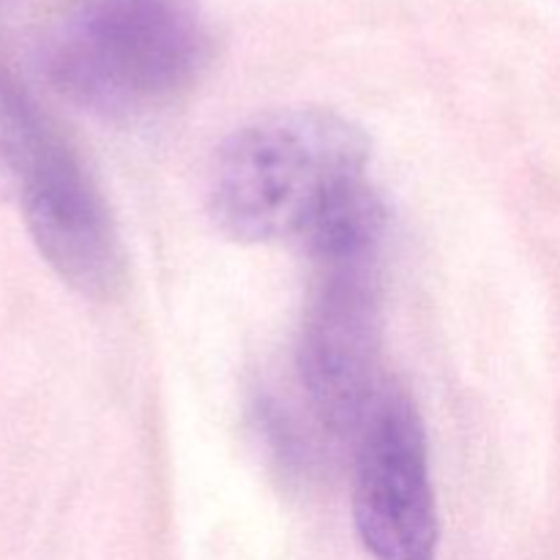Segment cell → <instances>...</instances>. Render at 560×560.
I'll use <instances>...</instances> for the list:
<instances>
[{
	"mask_svg": "<svg viewBox=\"0 0 560 560\" xmlns=\"http://www.w3.org/2000/svg\"><path fill=\"white\" fill-rule=\"evenodd\" d=\"M211 55L206 0H58L33 47L49 91L113 124L173 107Z\"/></svg>",
	"mask_w": 560,
	"mask_h": 560,
	"instance_id": "6da1fadb",
	"label": "cell"
},
{
	"mask_svg": "<svg viewBox=\"0 0 560 560\" xmlns=\"http://www.w3.org/2000/svg\"><path fill=\"white\" fill-rule=\"evenodd\" d=\"M353 520L375 560H438V506L419 408L388 383L355 432Z\"/></svg>",
	"mask_w": 560,
	"mask_h": 560,
	"instance_id": "277c9868",
	"label": "cell"
},
{
	"mask_svg": "<svg viewBox=\"0 0 560 560\" xmlns=\"http://www.w3.org/2000/svg\"><path fill=\"white\" fill-rule=\"evenodd\" d=\"M58 126L0 63V195H14L22 173Z\"/></svg>",
	"mask_w": 560,
	"mask_h": 560,
	"instance_id": "8992f818",
	"label": "cell"
},
{
	"mask_svg": "<svg viewBox=\"0 0 560 560\" xmlns=\"http://www.w3.org/2000/svg\"><path fill=\"white\" fill-rule=\"evenodd\" d=\"M310 299L299 334V375L323 424L355 435L388 381L383 377V238L306 249Z\"/></svg>",
	"mask_w": 560,
	"mask_h": 560,
	"instance_id": "3957f363",
	"label": "cell"
},
{
	"mask_svg": "<svg viewBox=\"0 0 560 560\" xmlns=\"http://www.w3.org/2000/svg\"><path fill=\"white\" fill-rule=\"evenodd\" d=\"M38 255L80 295L107 301L126 282V249L102 189L58 129L42 142L14 195Z\"/></svg>",
	"mask_w": 560,
	"mask_h": 560,
	"instance_id": "5b68a950",
	"label": "cell"
},
{
	"mask_svg": "<svg viewBox=\"0 0 560 560\" xmlns=\"http://www.w3.org/2000/svg\"><path fill=\"white\" fill-rule=\"evenodd\" d=\"M372 142L326 107H288L241 126L219 148L208 180L213 224L238 244L304 241L366 184Z\"/></svg>",
	"mask_w": 560,
	"mask_h": 560,
	"instance_id": "7a4b0ae2",
	"label": "cell"
}]
</instances>
